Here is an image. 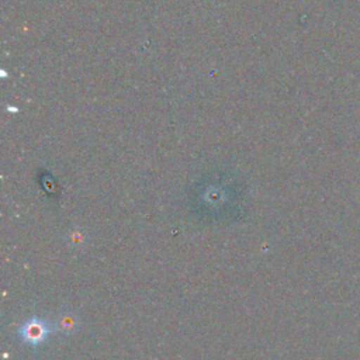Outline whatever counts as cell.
<instances>
[{
  "instance_id": "6da1fadb",
  "label": "cell",
  "mask_w": 360,
  "mask_h": 360,
  "mask_svg": "<svg viewBox=\"0 0 360 360\" xmlns=\"http://www.w3.org/2000/svg\"><path fill=\"white\" fill-rule=\"evenodd\" d=\"M56 329V323H51L49 321L39 316H32L27 319L21 326H18L17 336L27 345L38 346Z\"/></svg>"
},
{
  "instance_id": "7a4b0ae2",
  "label": "cell",
  "mask_w": 360,
  "mask_h": 360,
  "mask_svg": "<svg viewBox=\"0 0 360 360\" xmlns=\"http://www.w3.org/2000/svg\"><path fill=\"white\" fill-rule=\"evenodd\" d=\"M58 329H63V330H66V332H69L70 329H76V322H75L73 316L69 315V314L63 315L62 319H60V322H59Z\"/></svg>"
}]
</instances>
